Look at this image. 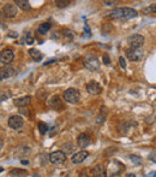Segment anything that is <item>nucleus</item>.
Segmentation results:
<instances>
[{
	"label": "nucleus",
	"mask_w": 156,
	"mask_h": 177,
	"mask_svg": "<svg viewBox=\"0 0 156 177\" xmlns=\"http://www.w3.org/2000/svg\"><path fill=\"white\" fill-rule=\"evenodd\" d=\"M138 12L130 8H115L112 12H109L111 18H117V19H130V18H135L137 17Z\"/></svg>",
	"instance_id": "nucleus-1"
},
{
	"label": "nucleus",
	"mask_w": 156,
	"mask_h": 177,
	"mask_svg": "<svg viewBox=\"0 0 156 177\" xmlns=\"http://www.w3.org/2000/svg\"><path fill=\"white\" fill-rule=\"evenodd\" d=\"M83 64H84V67L86 69H89V70H97L100 67V62H99V58H97V56L96 54H94V53H86L84 56V59H83Z\"/></svg>",
	"instance_id": "nucleus-2"
},
{
	"label": "nucleus",
	"mask_w": 156,
	"mask_h": 177,
	"mask_svg": "<svg viewBox=\"0 0 156 177\" xmlns=\"http://www.w3.org/2000/svg\"><path fill=\"white\" fill-rule=\"evenodd\" d=\"M64 99L65 101H67L70 104L78 103V100H79V92L75 88L66 89L64 92Z\"/></svg>",
	"instance_id": "nucleus-3"
},
{
	"label": "nucleus",
	"mask_w": 156,
	"mask_h": 177,
	"mask_svg": "<svg viewBox=\"0 0 156 177\" xmlns=\"http://www.w3.org/2000/svg\"><path fill=\"white\" fill-rule=\"evenodd\" d=\"M127 42L131 46L130 48H136L137 50V48H139V47L143 46V44H144V37L141 34H135V35L128 37Z\"/></svg>",
	"instance_id": "nucleus-4"
},
{
	"label": "nucleus",
	"mask_w": 156,
	"mask_h": 177,
	"mask_svg": "<svg viewBox=\"0 0 156 177\" xmlns=\"http://www.w3.org/2000/svg\"><path fill=\"white\" fill-rule=\"evenodd\" d=\"M125 54L130 60L132 62H137V60H141L143 58V51H141L139 48H127L125 51Z\"/></svg>",
	"instance_id": "nucleus-5"
},
{
	"label": "nucleus",
	"mask_w": 156,
	"mask_h": 177,
	"mask_svg": "<svg viewBox=\"0 0 156 177\" xmlns=\"http://www.w3.org/2000/svg\"><path fill=\"white\" fill-rule=\"evenodd\" d=\"M14 58V53L12 50H4V51L0 52V63L5 64V65H8Z\"/></svg>",
	"instance_id": "nucleus-6"
},
{
	"label": "nucleus",
	"mask_w": 156,
	"mask_h": 177,
	"mask_svg": "<svg viewBox=\"0 0 156 177\" xmlns=\"http://www.w3.org/2000/svg\"><path fill=\"white\" fill-rule=\"evenodd\" d=\"M49 162L52 164H60L66 159V154H65L63 151H57V152H53L49 155Z\"/></svg>",
	"instance_id": "nucleus-7"
},
{
	"label": "nucleus",
	"mask_w": 156,
	"mask_h": 177,
	"mask_svg": "<svg viewBox=\"0 0 156 177\" xmlns=\"http://www.w3.org/2000/svg\"><path fill=\"white\" fill-rule=\"evenodd\" d=\"M24 126V119L21 116H12L8 119V126L12 128V129H19Z\"/></svg>",
	"instance_id": "nucleus-8"
},
{
	"label": "nucleus",
	"mask_w": 156,
	"mask_h": 177,
	"mask_svg": "<svg viewBox=\"0 0 156 177\" xmlns=\"http://www.w3.org/2000/svg\"><path fill=\"white\" fill-rule=\"evenodd\" d=\"M86 90H88L90 94H92V95H97V94H101L102 87L99 84V82L90 81V82H88V84H86Z\"/></svg>",
	"instance_id": "nucleus-9"
},
{
	"label": "nucleus",
	"mask_w": 156,
	"mask_h": 177,
	"mask_svg": "<svg viewBox=\"0 0 156 177\" xmlns=\"http://www.w3.org/2000/svg\"><path fill=\"white\" fill-rule=\"evenodd\" d=\"M3 13L7 18H13L14 16L17 15V8L13 4H6L4 8H3Z\"/></svg>",
	"instance_id": "nucleus-10"
},
{
	"label": "nucleus",
	"mask_w": 156,
	"mask_h": 177,
	"mask_svg": "<svg viewBox=\"0 0 156 177\" xmlns=\"http://www.w3.org/2000/svg\"><path fill=\"white\" fill-rule=\"evenodd\" d=\"M88 155H89V153L86 151H79V152H77V153H75V154L72 155L71 160L73 164H79V163L84 162L85 159L88 158Z\"/></svg>",
	"instance_id": "nucleus-11"
},
{
	"label": "nucleus",
	"mask_w": 156,
	"mask_h": 177,
	"mask_svg": "<svg viewBox=\"0 0 156 177\" xmlns=\"http://www.w3.org/2000/svg\"><path fill=\"white\" fill-rule=\"evenodd\" d=\"M14 75V69L10 65H4L0 69V77L3 78H10Z\"/></svg>",
	"instance_id": "nucleus-12"
},
{
	"label": "nucleus",
	"mask_w": 156,
	"mask_h": 177,
	"mask_svg": "<svg viewBox=\"0 0 156 177\" xmlns=\"http://www.w3.org/2000/svg\"><path fill=\"white\" fill-rule=\"evenodd\" d=\"M49 106L55 111H61L64 109V104L59 96H53L49 100Z\"/></svg>",
	"instance_id": "nucleus-13"
},
{
	"label": "nucleus",
	"mask_w": 156,
	"mask_h": 177,
	"mask_svg": "<svg viewBox=\"0 0 156 177\" xmlns=\"http://www.w3.org/2000/svg\"><path fill=\"white\" fill-rule=\"evenodd\" d=\"M77 143L81 148H85L90 145V136L88 134H81L77 139Z\"/></svg>",
	"instance_id": "nucleus-14"
},
{
	"label": "nucleus",
	"mask_w": 156,
	"mask_h": 177,
	"mask_svg": "<svg viewBox=\"0 0 156 177\" xmlns=\"http://www.w3.org/2000/svg\"><path fill=\"white\" fill-rule=\"evenodd\" d=\"M30 101H31V98L28 95V96H22V98L16 99V100H14V104H16V106H18V107H24V106L29 105Z\"/></svg>",
	"instance_id": "nucleus-15"
},
{
	"label": "nucleus",
	"mask_w": 156,
	"mask_h": 177,
	"mask_svg": "<svg viewBox=\"0 0 156 177\" xmlns=\"http://www.w3.org/2000/svg\"><path fill=\"white\" fill-rule=\"evenodd\" d=\"M11 177H25L28 176V172L23 169H12L10 172Z\"/></svg>",
	"instance_id": "nucleus-16"
},
{
	"label": "nucleus",
	"mask_w": 156,
	"mask_h": 177,
	"mask_svg": "<svg viewBox=\"0 0 156 177\" xmlns=\"http://www.w3.org/2000/svg\"><path fill=\"white\" fill-rule=\"evenodd\" d=\"M92 177H106V171L102 166H96L92 170Z\"/></svg>",
	"instance_id": "nucleus-17"
},
{
	"label": "nucleus",
	"mask_w": 156,
	"mask_h": 177,
	"mask_svg": "<svg viewBox=\"0 0 156 177\" xmlns=\"http://www.w3.org/2000/svg\"><path fill=\"white\" fill-rule=\"evenodd\" d=\"M29 54L31 56V58L36 60V62H40L41 59H42V54H41V52L39 51V50H36V48H31V50H29Z\"/></svg>",
	"instance_id": "nucleus-18"
},
{
	"label": "nucleus",
	"mask_w": 156,
	"mask_h": 177,
	"mask_svg": "<svg viewBox=\"0 0 156 177\" xmlns=\"http://www.w3.org/2000/svg\"><path fill=\"white\" fill-rule=\"evenodd\" d=\"M16 5L18 8H21L22 10H24V11H29L31 8L29 1H25V0H16Z\"/></svg>",
	"instance_id": "nucleus-19"
},
{
	"label": "nucleus",
	"mask_w": 156,
	"mask_h": 177,
	"mask_svg": "<svg viewBox=\"0 0 156 177\" xmlns=\"http://www.w3.org/2000/svg\"><path fill=\"white\" fill-rule=\"evenodd\" d=\"M49 29H50L49 23H42V24H40V25H39V28H37V33H39V34H41V35H43V34L48 33Z\"/></svg>",
	"instance_id": "nucleus-20"
},
{
	"label": "nucleus",
	"mask_w": 156,
	"mask_h": 177,
	"mask_svg": "<svg viewBox=\"0 0 156 177\" xmlns=\"http://www.w3.org/2000/svg\"><path fill=\"white\" fill-rule=\"evenodd\" d=\"M39 130H40V134H42V135H44V134L48 131V126L46 124V123H43V122H40L39 123Z\"/></svg>",
	"instance_id": "nucleus-21"
},
{
	"label": "nucleus",
	"mask_w": 156,
	"mask_h": 177,
	"mask_svg": "<svg viewBox=\"0 0 156 177\" xmlns=\"http://www.w3.org/2000/svg\"><path fill=\"white\" fill-rule=\"evenodd\" d=\"M63 149H64V153H72L73 152V149H75V146L72 145V143H66L63 146Z\"/></svg>",
	"instance_id": "nucleus-22"
},
{
	"label": "nucleus",
	"mask_w": 156,
	"mask_h": 177,
	"mask_svg": "<svg viewBox=\"0 0 156 177\" xmlns=\"http://www.w3.org/2000/svg\"><path fill=\"white\" fill-rule=\"evenodd\" d=\"M8 98H11V93H10V92H6V90H4V92H0V103H1V101H5V100H7Z\"/></svg>",
	"instance_id": "nucleus-23"
},
{
	"label": "nucleus",
	"mask_w": 156,
	"mask_h": 177,
	"mask_svg": "<svg viewBox=\"0 0 156 177\" xmlns=\"http://www.w3.org/2000/svg\"><path fill=\"white\" fill-rule=\"evenodd\" d=\"M130 159H131V162L135 163V164H137V165L142 164V159H141V158H139L138 155H135V154L130 155Z\"/></svg>",
	"instance_id": "nucleus-24"
},
{
	"label": "nucleus",
	"mask_w": 156,
	"mask_h": 177,
	"mask_svg": "<svg viewBox=\"0 0 156 177\" xmlns=\"http://www.w3.org/2000/svg\"><path fill=\"white\" fill-rule=\"evenodd\" d=\"M69 4H70V1H69V0H66V1L57 0V1H55V5H57L58 8H66V6H69Z\"/></svg>",
	"instance_id": "nucleus-25"
},
{
	"label": "nucleus",
	"mask_w": 156,
	"mask_h": 177,
	"mask_svg": "<svg viewBox=\"0 0 156 177\" xmlns=\"http://www.w3.org/2000/svg\"><path fill=\"white\" fill-rule=\"evenodd\" d=\"M24 41H25L27 44H33V42H34V37L31 35V33H27V34L24 35Z\"/></svg>",
	"instance_id": "nucleus-26"
},
{
	"label": "nucleus",
	"mask_w": 156,
	"mask_h": 177,
	"mask_svg": "<svg viewBox=\"0 0 156 177\" xmlns=\"http://www.w3.org/2000/svg\"><path fill=\"white\" fill-rule=\"evenodd\" d=\"M105 119H106V113L103 115V112H101L100 116H97V118H96V122H97V123H103Z\"/></svg>",
	"instance_id": "nucleus-27"
},
{
	"label": "nucleus",
	"mask_w": 156,
	"mask_h": 177,
	"mask_svg": "<svg viewBox=\"0 0 156 177\" xmlns=\"http://www.w3.org/2000/svg\"><path fill=\"white\" fill-rule=\"evenodd\" d=\"M103 63L106 64V65H109L111 64V59H109V56L108 54H103Z\"/></svg>",
	"instance_id": "nucleus-28"
},
{
	"label": "nucleus",
	"mask_w": 156,
	"mask_h": 177,
	"mask_svg": "<svg viewBox=\"0 0 156 177\" xmlns=\"http://www.w3.org/2000/svg\"><path fill=\"white\" fill-rule=\"evenodd\" d=\"M84 30H85V33H86V36L88 37L91 36V31L89 29V25H88V24H84Z\"/></svg>",
	"instance_id": "nucleus-29"
},
{
	"label": "nucleus",
	"mask_w": 156,
	"mask_h": 177,
	"mask_svg": "<svg viewBox=\"0 0 156 177\" xmlns=\"http://www.w3.org/2000/svg\"><path fill=\"white\" fill-rule=\"evenodd\" d=\"M119 62H120V67H122V69H125V67H126V63H125V59L122 58V57H120V58H119Z\"/></svg>",
	"instance_id": "nucleus-30"
},
{
	"label": "nucleus",
	"mask_w": 156,
	"mask_h": 177,
	"mask_svg": "<svg viewBox=\"0 0 156 177\" xmlns=\"http://www.w3.org/2000/svg\"><path fill=\"white\" fill-rule=\"evenodd\" d=\"M79 177H89V176H88V172L86 171H81L79 172Z\"/></svg>",
	"instance_id": "nucleus-31"
},
{
	"label": "nucleus",
	"mask_w": 156,
	"mask_h": 177,
	"mask_svg": "<svg viewBox=\"0 0 156 177\" xmlns=\"http://www.w3.org/2000/svg\"><path fill=\"white\" fill-rule=\"evenodd\" d=\"M105 4L108 5V6H112V5H115V4H117V1H105Z\"/></svg>",
	"instance_id": "nucleus-32"
},
{
	"label": "nucleus",
	"mask_w": 156,
	"mask_h": 177,
	"mask_svg": "<svg viewBox=\"0 0 156 177\" xmlns=\"http://www.w3.org/2000/svg\"><path fill=\"white\" fill-rule=\"evenodd\" d=\"M126 177H136V175H135V174H127V175H126Z\"/></svg>",
	"instance_id": "nucleus-33"
},
{
	"label": "nucleus",
	"mask_w": 156,
	"mask_h": 177,
	"mask_svg": "<svg viewBox=\"0 0 156 177\" xmlns=\"http://www.w3.org/2000/svg\"><path fill=\"white\" fill-rule=\"evenodd\" d=\"M3 146H4V142H3V140H0V151H1Z\"/></svg>",
	"instance_id": "nucleus-34"
},
{
	"label": "nucleus",
	"mask_w": 156,
	"mask_h": 177,
	"mask_svg": "<svg viewBox=\"0 0 156 177\" xmlns=\"http://www.w3.org/2000/svg\"><path fill=\"white\" fill-rule=\"evenodd\" d=\"M22 164H23V165H25V164H29V162L28 160H22Z\"/></svg>",
	"instance_id": "nucleus-35"
},
{
	"label": "nucleus",
	"mask_w": 156,
	"mask_h": 177,
	"mask_svg": "<svg viewBox=\"0 0 156 177\" xmlns=\"http://www.w3.org/2000/svg\"><path fill=\"white\" fill-rule=\"evenodd\" d=\"M3 171H4V169H3V168H0V172H3Z\"/></svg>",
	"instance_id": "nucleus-36"
},
{
	"label": "nucleus",
	"mask_w": 156,
	"mask_h": 177,
	"mask_svg": "<svg viewBox=\"0 0 156 177\" xmlns=\"http://www.w3.org/2000/svg\"><path fill=\"white\" fill-rule=\"evenodd\" d=\"M0 16H1V12H0Z\"/></svg>",
	"instance_id": "nucleus-37"
},
{
	"label": "nucleus",
	"mask_w": 156,
	"mask_h": 177,
	"mask_svg": "<svg viewBox=\"0 0 156 177\" xmlns=\"http://www.w3.org/2000/svg\"><path fill=\"white\" fill-rule=\"evenodd\" d=\"M0 80H1V77H0Z\"/></svg>",
	"instance_id": "nucleus-38"
}]
</instances>
